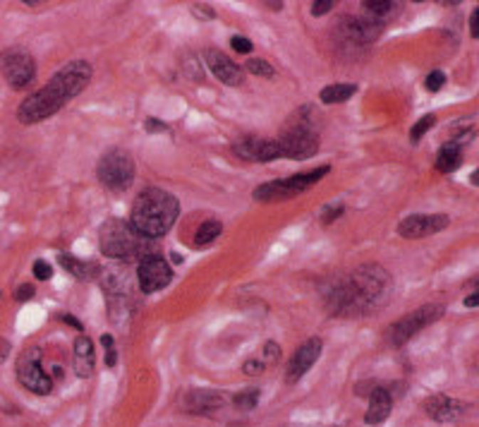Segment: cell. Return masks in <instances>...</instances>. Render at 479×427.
<instances>
[{
  "label": "cell",
  "mask_w": 479,
  "mask_h": 427,
  "mask_svg": "<svg viewBox=\"0 0 479 427\" xmlns=\"http://www.w3.org/2000/svg\"><path fill=\"white\" fill-rule=\"evenodd\" d=\"M400 8L398 3H391V0H364L362 3V10H364V15H369V17H374V19H379V22H386L393 12H396Z\"/></svg>",
  "instance_id": "22"
},
{
  "label": "cell",
  "mask_w": 479,
  "mask_h": 427,
  "mask_svg": "<svg viewBox=\"0 0 479 427\" xmlns=\"http://www.w3.org/2000/svg\"><path fill=\"white\" fill-rule=\"evenodd\" d=\"M355 91H357L355 84L338 82V84H329L326 89H321L319 98H321V103H340V101H347Z\"/></svg>",
  "instance_id": "23"
},
{
  "label": "cell",
  "mask_w": 479,
  "mask_h": 427,
  "mask_svg": "<svg viewBox=\"0 0 479 427\" xmlns=\"http://www.w3.org/2000/svg\"><path fill=\"white\" fill-rule=\"evenodd\" d=\"M91 75H94V70H91V65L87 61H72L65 65L58 75L51 77V82L63 91V96L68 98V101H72V98L80 96L82 91L87 89V84L91 82Z\"/></svg>",
  "instance_id": "12"
},
{
  "label": "cell",
  "mask_w": 479,
  "mask_h": 427,
  "mask_svg": "<svg viewBox=\"0 0 479 427\" xmlns=\"http://www.w3.org/2000/svg\"><path fill=\"white\" fill-rule=\"evenodd\" d=\"M101 252L110 259H144L154 254V245L130 226V221L108 219L101 228Z\"/></svg>",
  "instance_id": "3"
},
{
  "label": "cell",
  "mask_w": 479,
  "mask_h": 427,
  "mask_svg": "<svg viewBox=\"0 0 479 427\" xmlns=\"http://www.w3.org/2000/svg\"><path fill=\"white\" fill-rule=\"evenodd\" d=\"M60 264L68 269V272L75 276V279H80V281H91L98 274V267L94 264V262H82V259L70 257V254H63Z\"/></svg>",
  "instance_id": "21"
},
{
  "label": "cell",
  "mask_w": 479,
  "mask_h": 427,
  "mask_svg": "<svg viewBox=\"0 0 479 427\" xmlns=\"http://www.w3.org/2000/svg\"><path fill=\"white\" fill-rule=\"evenodd\" d=\"M101 344H103V348H106V365L108 367H115L117 356H115V348H113V336H110V334H103Z\"/></svg>",
  "instance_id": "29"
},
{
  "label": "cell",
  "mask_w": 479,
  "mask_h": 427,
  "mask_svg": "<svg viewBox=\"0 0 479 427\" xmlns=\"http://www.w3.org/2000/svg\"><path fill=\"white\" fill-rule=\"evenodd\" d=\"M60 319H63V321H68L70 326H75V329H80V331H82V321H80V319H75V317H72V314H63Z\"/></svg>",
  "instance_id": "40"
},
{
  "label": "cell",
  "mask_w": 479,
  "mask_h": 427,
  "mask_svg": "<svg viewBox=\"0 0 479 427\" xmlns=\"http://www.w3.org/2000/svg\"><path fill=\"white\" fill-rule=\"evenodd\" d=\"M477 15H479V12L475 10V12H472V17H470V31H472V36H475V38L479 36V29H477Z\"/></svg>",
  "instance_id": "41"
},
{
  "label": "cell",
  "mask_w": 479,
  "mask_h": 427,
  "mask_svg": "<svg viewBox=\"0 0 479 427\" xmlns=\"http://www.w3.org/2000/svg\"><path fill=\"white\" fill-rule=\"evenodd\" d=\"M65 103H68V98L63 96V91L58 89L53 82H48L46 87L34 91V94H29L22 103H19L17 118H19V123H24V125H34V123L46 120V118L56 115Z\"/></svg>",
  "instance_id": "5"
},
{
  "label": "cell",
  "mask_w": 479,
  "mask_h": 427,
  "mask_svg": "<svg viewBox=\"0 0 479 427\" xmlns=\"http://www.w3.org/2000/svg\"><path fill=\"white\" fill-rule=\"evenodd\" d=\"M15 298L19 300V303H27L29 298H34V286H31V284H22L15 291Z\"/></svg>",
  "instance_id": "35"
},
{
  "label": "cell",
  "mask_w": 479,
  "mask_h": 427,
  "mask_svg": "<svg viewBox=\"0 0 479 427\" xmlns=\"http://www.w3.org/2000/svg\"><path fill=\"white\" fill-rule=\"evenodd\" d=\"M393 291V279L384 267L367 264L355 269L343 284L329 293L326 303L333 314H367L386 305Z\"/></svg>",
  "instance_id": "1"
},
{
  "label": "cell",
  "mask_w": 479,
  "mask_h": 427,
  "mask_svg": "<svg viewBox=\"0 0 479 427\" xmlns=\"http://www.w3.org/2000/svg\"><path fill=\"white\" fill-rule=\"evenodd\" d=\"M72 367H75L77 377L89 379L94 374L96 358H94V344L87 336L75 339V356H72Z\"/></svg>",
  "instance_id": "19"
},
{
  "label": "cell",
  "mask_w": 479,
  "mask_h": 427,
  "mask_svg": "<svg viewBox=\"0 0 479 427\" xmlns=\"http://www.w3.org/2000/svg\"><path fill=\"white\" fill-rule=\"evenodd\" d=\"M266 8H273V10H280V8H283V3H266Z\"/></svg>",
  "instance_id": "43"
},
{
  "label": "cell",
  "mask_w": 479,
  "mask_h": 427,
  "mask_svg": "<svg viewBox=\"0 0 479 427\" xmlns=\"http://www.w3.org/2000/svg\"><path fill=\"white\" fill-rule=\"evenodd\" d=\"M321 348H324L321 339L319 336H312V339H307L305 344H302L298 351L293 353L290 363H288V370H285V382L288 384L300 382V379L312 370L314 363H317L319 356H321Z\"/></svg>",
  "instance_id": "13"
},
{
  "label": "cell",
  "mask_w": 479,
  "mask_h": 427,
  "mask_svg": "<svg viewBox=\"0 0 479 427\" xmlns=\"http://www.w3.org/2000/svg\"><path fill=\"white\" fill-rule=\"evenodd\" d=\"M170 279H173V269L159 254H147L137 267V284H140L142 293L161 291L170 284Z\"/></svg>",
  "instance_id": "11"
},
{
  "label": "cell",
  "mask_w": 479,
  "mask_h": 427,
  "mask_svg": "<svg viewBox=\"0 0 479 427\" xmlns=\"http://www.w3.org/2000/svg\"><path fill=\"white\" fill-rule=\"evenodd\" d=\"M206 63H209V70H211L223 84H228V87H240L242 80H245L242 68H238L231 58L219 53V51H206Z\"/></svg>",
  "instance_id": "16"
},
{
  "label": "cell",
  "mask_w": 479,
  "mask_h": 427,
  "mask_svg": "<svg viewBox=\"0 0 479 427\" xmlns=\"http://www.w3.org/2000/svg\"><path fill=\"white\" fill-rule=\"evenodd\" d=\"M261 370H264V363H261V360H247V363L242 365V372L245 374H261Z\"/></svg>",
  "instance_id": "36"
},
{
  "label": "cell",
  "mask_w": 479,
  "mask_h": 427,
  "mask_svg": "<svg viewBox=\"0 0 479 427\" xmlns=\"http://www.w3.org/2000/svg\"><path fill=\"white\" fill-rule=\"evenodd\" d=\"M264 360L261 363H268V365H273V363H278V358H280V348H278V344H273V341H268V344L264 346Z\"/></svg>",
  "instance_id": "31"
},
{
  "label": "cell",
  "mask_w": 479,
  "mask_h": 427,
  "mask_svg": "<svg viewBox=\"0 0 479 427\" xmlns=\"http://www.w3.org/2000/svg\"><path fill=\"white\" fill-rule=\"evenodd\" d=\"M192 12L201 19H214V15H216V12L211 8H206V5H192Z\"/></svg>",
  "instance_id": "37"
},
{
  "label": "cell",
  "mask_w": 479,
  "mask_h": 427,
  "mask_svg": "<svg viewBox=\"0 0 479 427\" xmlns=\"http://www.w3.org/2000/svg\"><path fill=\"white\" fill-rule=\"evenodd\" d=\"M443 314V305H424L419 310L405 314L403 319H398L396 324H391V329L386 331L391 346H405L408 341L415 336L417 331H422L424 326H429L431 321H436Z\"/></svg>",
  "instance_id": "8"
},
{
  "label": "cell",
  "mask_w": 479,
  "mask_h": 427,
  "mask_svg": "<svg viewBox=\"0 0 479 427\" xmlns=\"http://www.w3.org/2000/svg\"><path fill=\"white\" fill-rule=\"evenodd\" d=\"M434 123H436V118H434V115H424V118H419V120H417L415 125H412V130H410V140H412V142H419L426 133H429L431 125H434Z\"/></svg>",
  "instance_id": "27"
},
{
  "label": "cell",
  "mask_w": 479,
  "mask_h": 427,
  "mask_svg": "<svg viewBox=\"0 0 479 427\" xmlns=\"http://www.w3.org/2000/svg\"><path fill=\"white\" fill-rule=\"evenodd\" d=\"M231 46L235 51H238V53H249V51H252V41H249V38H245V36H233L231 38Z\"/></svg>",
  "instance_id": "33"
},
{
  "label": "cell",
  "mask_w": 479,
  "mask_h": 427,
  "mask_svg": "<svg viewBox=\"0 0 479 427\" xmlns=\"http://www.w3.org/2000/svg\"><path fill=\"white\" fill-rule=\"evenodd\" d=\"M393 408V396L386 386H374L369 391V406H367L364 413V423L367 425H381L386 418L391 416Z\"/></svg>",
  "instance_id": "17"
},
{
  "label": "cell",
  "mask_w": 479,
  "mask_h": 427,
  "mask_svg": "<svg viewBox=\"0 0 479 427\" xmlns=\"http://www.w3.org/2000/svg\"><path fill=\"white\" fill-rule=\"evenodd\" d=\"M245 68H247L249 72H252V75L264 77V80H268V77H273V75H275L273 65H271V63H266V61H259V58H249Z\"/></svg>",
  "instance_id": "26"
},
{
  "label": "cell",
  "mask_w": 479,
  "mask_h": 427,
  "mask_svg": "<svg viewBox=\"0 0 479 427\" xmlns=\"http://www.w3.org/2000/svg\"><path fill=\"white\" fill-rule=\"evenodd\" d=\"M178 214L180 205L173 195L163 192L159 187H147L144 192L137 195L132 214H130V226L144 238L154 240L173 228Z\"/></svg>",
  "instance_id": "2"
},
{
  "label": "cell",
  "mask_w": 479,
  "mask_h": 427,
  "mask_svg": "<svg viewBox=\"0 0 479 427\" xmlns=\"http://www.w3.org/2000/svg\"><path fill=\"white\" fill-rule=\"evenodd\" d=\"M233 403H235V408H240V411L257 408V403H259V389H245V391L235 393Z\"/></svg>",
  "instance_id": "25"
},
{
  "label": "cell",
  "mask_w": 479,
  "mask_h": 427,
  "mask_svg": "<svg viewBox=\"0 0 479 427\" xmlns=\"http://www.w3.org/2000/svg\"><path fill=\"white\" fill-rule=\"evenodd\" d=\"M331 166H321L314 168L310 173H295L290 178L283 180H271L264 182L254 190V200L257 202H280V200H290V197H298L305 192L307 187H312L314 182H319L324 175H329Z\"/></svg>",
  "instance_id": "4"
},
{
  "label": "cell",
  "mask_w": 479,
  "mask_h": 427,
  "mask_svg": "<svg viewBox=\"0 0 479 427\" xmlns=\"http://www.w3.org/2000/svg\"><path fill=\"white\" fill-rule=\"evenodd\" d=\"M10 351H12L10 341L0 339V363H5V360H8V356H10Z\"/></svg>",
  "instance_id": "38"
},
{
  "label": "cell",
  "mask_w": 479,
  "mask_h": 427,
  "mask_svg": "<svg viewBox=\"0 0 479 427\" xmlns=\"http://www.w3.org/2000/svg\"><path fill=\"white\" fill-rule=\"evenodd\" d=\"M0 72H3V77L8 80L10 87L22 89L34 80L36 63L29 51L17 48L15 46V48H8L3 56H0Z\"/></svg>",
  "instance_id": "10"
},
{
  "label": "cell",
  "mask_w": 479,
  "mask_h": 427,
  "mask_svg": "<svg viewBox=\"0 0 479 427\" xmlns=\"http://www.w3.org/2000/svg\"><path fill=\"white\" fill-rule=\"evenodd\" d=\"M451 223V219L446 214H412L398 226V233L403 238H424V235H434L438 231H443Z\"/></svg>",
  "instance_id": "14"
},
{
  "label": "cell",
  "mask_w": 479,
  "mask_h": 427,
  "mask_svg": "<svg viewBox=\"0 0 479 427\" xmlns=\"http://www.w3.org/2000/svg\"><path fill=\"white\" fill-rule=\"evenodd\" d=\"M17 379L24 389H29L31 393H38V396H46L53 389V379L43 372L41 367V351L38 348H29L19 356L17 363Z\"/></svg>",
  "instance_id": "9"
},
{
  "label": "cell",
  "mask_w": 479,
  "mask_h": 427,
  "mask_svg": "<svg viewBox=\"0 0 479 427\" xmlns=\"http://www.w3.org/2000/svg\"><path fill=\"white\" fill-rule=\"evenodd\" d=\"M221 231H223V223L219 219H206L196 228V235H194L196 245H209V242H214L221 235Z\"/></svg>",
  "instance_id": "24"
},
{
  "label": "cell",
  "mask_w": 479,
  "mask_h": 427,
  "mask_svg": "<svg viewBox=\"0 0 479 427\" xmlns=\"http://www.w3.org/2000/svg\"><path fill=\"white\" fill-rule=\"evenodd\" d=\"M331 8H333V0H317V3H312V15L321 17V15H326Z\"/></svg>",
  "instance_id": "34"
},
{
  "label": "cell",
  "mask_w": 479,
  "mask_h": 427,
  "mask_svg": "<svg viewBox=\"0 0 479 427\" xmlns=\"http://www.w3.org/2000/svg\"><path fill=\"white\" fill-rule=\"evenodd\" d=\"M223 396L219 391H189L185 396V408L192 416H211L219 408H223Z\"/></svg>",
  "instance_id": "18"
},
{
  "label": "cell",
  "mask_w": 479,
  "mask_h": 427,
  "mask_svg": "<svg viewBox=\"0 0 479 427\" xmlns=\"http://www.w3.org/2000/svg\"><path fill=\"white\" fill-rule=\"evenodd\" d=\"M147 130H149V133H163V130H166V125H163L161 120H154V118H149V120H147Z\"/></svg>",
  "instance_id": "39"
},
{
  "label": "cell",
  "mask_w": 479,
  "mask_h": 427,
  "mask_svg": "<svg viewBox=\"0 0 479 427\" xmlns=\"http://www.w3.org/2000/svg\"><path fill=\"white\" fill-rule=\"evenodd\" d=\"M463 163V147L458 142H446L441 149H438L436 156V168L441 173H451Z\"/></svg>",
  "instance_id": "20"
},
{
  "label": "cell",
  "mask_w": 479,
  "mask_h": 427,
  "mask_svg": "<svg viewBox=\"0 0 479 427\" xmlns=\"http://www.w3.org/2000/svg\"><path fill=\"white\" fill-rule=\"evenodd\" d=\"M275 142H278L280 147V156H288V159H295V161L312 159V156L319 152V137L310 123L290 125Z\"/></svg>",
  "instance_id": "7"
},
{
  "label": "cell",
  "mask_w": 479,
  "mask_h": 427,
  "mask_svg": "<svg viewBox=\"0 0 479 427\" xmlns=\"http://www.w3.org/2000/svg\"><path fill=\"white\" fill-rule=\"evenodd\" d=\"M34 276L38 281H48L51 276H53V267H51L46 259H38V262H34Z\"/></svg>",
  "instance_id": "32"
},
{
  "label": "cell",
  "mask_w": 479,
  "mask_h": 427,
  "mask_svg": "<svg viewBox=\"0 0 479 427\" xmlns=\"http://www.w3.org/2000/svg\"><path fill=\"white\" fill-rule=\"evenodd\" d=\"M336 427H338V425H336Z\"/></svg>",
  "instance_id": "44"
},
{
  "label": "cell",
  "mask_w": 479,
  "mask_h": 427,
  "mask_svg": "<svg viewBox=\"0 0 479 427\" xmlns=\"http://www.w3.org/2000/svg\"><path fill=\"white\" fill-rule=\"evenodd\" d=\"M446 84V75L441 70H434V72H429L426 75V89L429 91H438Z\"/></svg>",
  "instance_id": "30"
},
{
  "label": "cell",
  "mask_w": 479,
  "mask_h": 427,
  "mask_svg": "<svg viewBox=\"0 0 479 427\" xmlns=\"http://www.w3.org/2000/svg\"><path fill=\"white\" fill-rule=\"evenodd\" d=\"M477 303H479V293H470L468 300H465V305L468 307H477Z\"/></svg>",
  "instance_id": "42"
},
{
  "label": "cell",
  "mask_w": 479,
  "mask_h": 427,
  "mask_svg": "<svg viewBox=\"0 0 479 427\" xmlns=\"http://www.w3.org/2000/svg\"><path fill=\"white\" fill-rule=\"evenodd\" d=\"M343 212H345L343 205H329V207L321 209V221H324V223H333V221L338 219V216H343Z\"/></svg>",
  "instance_id": "28"
},
{
  "label": "cell",
  "mask_w": 479,
  "mask_h": 427,
  "mask_svg": "<svg viewBox=\"0 0 479 427\" xmlns=\"http://www.w3.org/2000/svg\"><path fill=\"white\" fill-rule=\"evenodd\" d=\"M468 406L460 403V401L446 396V393H434L424 401V413L436 423H456V420L463 418V413Z\"/></svg>",
  "instance_id": "15"
},
{
  "label": "cell",
  "mask_w": 479,
  "mask_h": 427,
  "mask_svg": "<svg viewBox=\"0 0 479 427\" xmlns=\"http://www.w3.org/2000/svg\"><path fill=\"white\" fill-rule=\"evenodd\" d=\"M96 173H98V180L108 190H117V192H120V190H127L132 185L137 166H135V159L125 152V149H110L101 159V163H98Z\"/></svg>",
  "instance_id": "6"
}]
</instances>
